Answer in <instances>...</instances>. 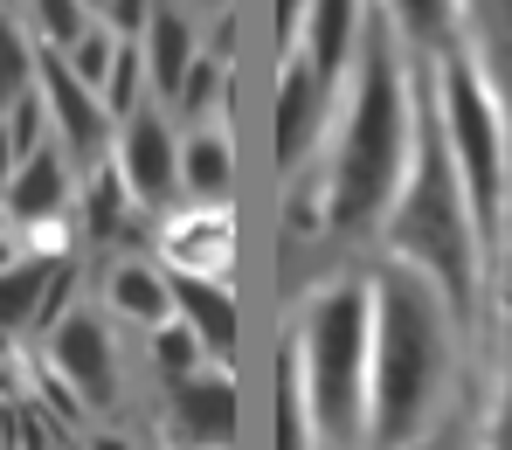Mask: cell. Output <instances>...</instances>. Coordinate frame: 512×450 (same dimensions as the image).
<instances>
[{
    "label": "cell",
    "instance_id": "4fadbf2b",
    "mask_svg": "<svg viewBox=\"0 0 512 450\" xmlns=\"http://www.w3.org/2000/svg\"><path fill=\"white\" fill-rule=\"evenodd\" d=\"M374 14L395 28V42H402L416 63H443V56L471 49V42H464V35H471V0H381Z\"/></svg>",
    "mask_w": 512,
    "mask_h": 450
},
{
    "label": "cell",
    "instance_id": "7c38bea8",
    "mask_svg": "<svg viewBox=\"0 0 512 450\" xmlns=\"http://www.w3.org/2000/svg\"><path fill=\"white\" fill-rule=\"evenodd\" d=\"M367 14H374L367 0H312V7H305V35H298V49H291V56H305L319 84L340 90L346 70H353V49H360Z\"/></svg>",
    "mask_w": 512,
    "mask_h": 450
},
{
    "label": "cell",
    "instance_id": "4316f807",
    "mask_svg": "<svg viewBox=\"0 0 512 450\" xmlns=\"http://www.w3.org/2000/svg\"><path fill=\"white\" fill-rule=\"evenodd\" d=\"M153 367L167 374V388H180V381H194V374H208V354H201V340L180 326V319H167L160 333H153Z\"/></svg>",
    "mask_w": 512,
    "mask_h": 450
},
{
    "label": "cell",
    "instance_id": "83f0119b",
    "mask_svg": "<svg viewBox=\"0 0 512 450\" xmlns=\"http://www.w3.org/2000/svg\"><path fill=\"white\" fill-rule=\"evenodd\" d=\"M0 132H7V146H14V160H35L42 146H49V111H42V90H28L7 118H0Z\"/></svg>",
    "mask_w": 512,
    "mask_h": 450
},
{
    "label": "cell",
    "instance_id": "277c9868",
    "mask_svg": "<svg viewBox=\"0 0 512 450\" xmlns=\"http://www.w3.org/2000/svg\"><path fill=\"white\" fill-rule=\"evenodd\" d=\"M291 367L312 409L319 450H367V395H374V291L367 277H333L305 298Z\"/></svg>",
    "mask_w": 512,
    "mask_h": 450
},
{
    "label": "cell",
    "instance_id": "7402d4cb",
    "mask_svg": "<svg viewBox=\"0 0 512 450\" xmlns=\"http://www.w3.org/2000/svg\"><path fill=\"white\" fill-rule=\"evenodd\" d=\"M485 326L499 333V360L512 374V201H506V229H499V250H492V284H485Z\"/></svg>",
    "mask_w": 512,
    "mask_h": 450
},
{
    "label": "cell",
    "instance_id": "2e32d148",
    "mask_svg": "<svg viewBox=\"0 0 512 450\" xmlns=\"http://www.w3.org/2000/svg\"><path fill=\"white\" fill-rule=\"evenodd\" d=\"M229 180H236V146L222 125H187L180 132V194L194 208H229Z\"/></svg>",
    "mask_w": 512,
    "mask_h": 450
},
{
    "label": "cell",
    "instance_id": "9a60e30c",
    "mask_svg": "<svg viewBox=\"0 0 512 450\" xmlns=\"http://www.w3.org/2000/svg\"><path fill=\"white\" fill-rule=\"evenodd\" d=\"M173 319L201 340L208 367H229V354H236V291L222 277H173Z\"/></svg>",
    "mask_w": 512,
    "mask_h": 450
},
{
    "label": "cell",
    "instance_id": "9c48e42d",
    "mask_svg": "<svg viewBox=\"0 0 512 450\" xmlns=\"http://www.w3.org/2000/svg\"><path fill=\"white\" fill-rule=\"evenodd\" d=\"M326 132H333V90L312 77L305 56H284V70H277V167L305 174V160L326 146Z\"/></svg>",
    "mask_w": 512,
    "mask_h": 450
},
{
    "label": "cell",
    "instance_id": "603a6c76",
    "mask_svg": "<svg viewBox=\"0 0 512 450\" xmlns=\"http://www.w3.org/2000/svg\"><path fill=\"white\" fill-rule=\"evenodd\" d=\"M35 90V42L14 14H0V118Z\"/></svg>",
    "mask_w": 512,
    "mask_h": 450
},
{
    "label": "cell",
    "instance_id": "8992f818",
    "mask_svg": "<svg viewBox=\"0 0 512 450\" xmlns=\"http://www.w3.org/2000/svg\"><path fill=\"white\" fill-rule=\"evenodd\" d=\"M35 90H42V111H49V139L63 146V160L70 167H104L111 160V111H104V97L84 90L70 70H63V56H49V49H35Z\"/></svg>",
    "mask_w": 512,
    "mask_h": 450
},
{
    "label": "cell",
    "instance_id": "ffe728a7",
    "mask_svg": "<svg viewBox=\"0 0 512 450\" xmlns=\"http://www.w3.org/2000/svg\"><path fill=\"white\" fill-rule=\"evenodd\" d=\"M139 222H153V208H139V201L125 194L118 167H111V160L90 167V180H84V236L90 243H118V236L139 229Z\"/></svg>",
    "mask_w": 512,
    "mask_h": 450
},
{
    "label": "cell",
    "instance_id": "3957f363",
    "mask_svg": "<svg viewBox=\"0 0 512 450\" xmlns=\"http://www.w3.org/2000/svg\"><path fill=\"white\" fill-rule=\"evenodd\" d=\"M381 257L423 270L429 284L443 291L450 319L464 326V340H478L485 326V236H478V215H471V194L450 167V146L436 132V104H429V63H416V153H409V174L402 194L381 222Z\"/></svg>",
    "mask_w": 512,
    "mask_h": 450
},
{
    "label": "cell",
    "instance_id": "e0dca14e",
    "mask_svg": "<svg viewBox=\"0 0 512 450\" xmlns=\"http://www.w3.org/2000/svg\"><path fill=\"white\" fill-rule=\"evenodd\" d=\"M104 298L125 326H146V333H160L173 319V277L167 264H146V257H118L104 277Z\"/></svg>",
    "mask_w": 512,
    "mask_h": 450
},
{
    "label": "cell",
    "instance_id": "d4e9b609",
    "mask_svg": "<svg viewBox=\"0 0 512 450\" xmlns=\"http://www.w3.org/2000/svg\"><path fill=\"white\" fill-rule=\"evenodd\" d=\"M111 63H118V35H111L104 21H90L84 35L63 49V70H70L84 90H97V97H104V84H111Z\"/></svg>",
    "mask_w": 512,
    "mask_h": 450
},
{
    "label": "cell",
    "instance_id": "5b68a950",
    "mask_svg": "<svg viewBox=\"0 0 512 450\" xmlns=\"http://www.w3.org/2000/svg\"><path fill=\"white\" fill-rule=\"evenodd\" d=\"M429 104H436V132H443L450 167L471 194L485 264H492L499 229H506V201H512V139H506V118H499V90L478 70L471 49H457V56L429 63Z\"/></svg>",
    "mask_w": 512,
    "mask_h": 450
},
{
    "label": "cell",
    "instance_id": "f546056e",
    "mask_svg": "<svg viewBox=\"0 0 512 450\" xmlns=\"http://www.w3.org/2000/svg\"><path fill=\"white\" fill-rule=\"evenodd\" d=\"M305 7H312V0H277V42H284V56H291L298 35H305Z\"/></svg>",
    "mask_w": 512,
    "mask_h": 450
},
{
    "label": "cell",
    "instance_id": "44dd1931",
    "mask_svg": "<svg viewBox=\"0 0 512 450\" xmlns=\"http://www.w3.org/2000/svg\"><path fill=\"white\" fill-rule=\"evenodd\" d=\"M222 84H229V63H222L215 49H201V56L187 63L180 90H173L180 125H222Z\"/></svg>",
    "mask_w": 512,
    "mask_h": 450
},
{
    "label": "cell",
    "instance_id": "ba28073f",
    "mask_svg": "<svg viewBox=\"0 0 512 450\" xmlns=\"http://www.w3.org/2000/svg\"><path fill=\"white\" fill-rule=\"evenodd\" d=\"M49 374L84 402V409H118V347H111V326L97 312H70L56 333H49Z\"/></svg>",
    "mask_w": 512,
    "mask_h": 450
},
{
    "label": "cell",
    "instance_id": "7a4b0ae2",
    "mask_svg": "<svg viewBox=\"0 0 512 450\" xmlns=\"http://www.w3.org/2000/svg\"><path fill=\"white\" fill-rule=\"evenodd\" d=\"M374 395H367V450H423L450 409L464 326L423 270L374 257Z\"/></svg>",
    "mask_w": 512,
    "mask_h": 450
},
{
    "label": "cell",
    "instance_id": "52a82bcc",
    "mask_svg": "<svg viewBox=\"0 0 512 450\" xmlns=\"http://www.w3.org/2000/svg\"><path fill=\"white\" fill-rule=\"evenodd\" d=\"M111 167H118L125 194H132L139 208H167L173 194H180V132L167 125V111L139 104L132 118H118V132H111Z\"/></svg>",
    "mask_w": 512,
    "mask_h": 450
},
{
    "label": "cell",
    "instance_id": "cb8c5ba5",
    "mask_svg": "<svg viewBox=\"0 0 512 450\" xmlns=\"http://www.w3.org/2000/svg\"><path fill=\"white\" fill-rule=\"evenodd\" d=\"M90 21H97V14H90L84 0H28L35 49H49V56H63V49H70V42H77V35L90 28Z\"/></svg>",
    "mask_w": 512,
    "mask_h": 450
},
{
    "label": "cell",
    "instance_id": "6da1fadb",
    "mask_svg": "<svg viewBox=\"0 0 512 450\" xmlns=\"http://www.w3.org/2000/svg\"><path fill=\"white\" fill-rule=\"evenodd\" d=\"M409 153H416V56L395 42L381 14H367L346 97L326 132V229L374 236L402 194Z\"/></svg>",
    "mask_w": 512,
    "mask_h": 450
},
{
    "label": "cell",
    "instance_id": "d6a6232c",
    "mask_svg": "<svg viewBox=\"0 0 512 450\" xmlns=\"http://www.w3.org/2000/svg\"><path fill=\"white\" fill-rule=\"evenodd\" d=\"M7 264H21V236H14V229H0V270Z\"/></svg>",
    "mask_w": 512,
    "mask_h": 450
},
{
    "label": "cell",
    "instance_id": "484cf974",
    "mask_svg": "<svg viewBox=\"0 0 512 450\" xmlns=\"http://www.w3.org/2000/svg\"><path fill=\"white\" fill-rule=\"evenodd\" d=\"M277 450H319V437H312V409H305V388H298L291 354L277 360Z\"/></svg>",
    "mask_w": 512,
    "mask_h": 450
},
{
    "label": "cell",
    "instance_id": "30bf717a",
    "mask_svg": "<svg viewBox=\"0 0 512 450\" xmlns=\"http://www.w3.org/2000/svg\"><path fill=\"white\" fill-rule=\"evenodd\" d=\"M70 201H77V180H70L63 146L49 139L35 160H21V167H14V180H7V201H0V229L28 236V229L70 222Z\"/></svg>",
    "mask_w": 512,
    "mask_h": 450
},
{
    "label": "cell",
    "instance_id": "d6986e66",
    "mask_svg": "<svg viewBox=\"0 0 512 450\" xmlns=\"http://www.w3.org/2000/svg\"><path fill=\"white\" fill-rule=\"evenodd\" d=\"M63 257H28L21 250V264L0 270V340L14 347V340H35V312H42V291H49V277H56Z\"/></svg>",
    "mask_w": 512,
    "mask_h": 450
},
{
    "label": "cell",
    "instance_id": "e575fe53",
    "mask_svg": "<svg viewBox=\"0 0 512 450\" xmlns=\"http://www.w3.org/2000/svg\"><path fill=\"white\" fill-rule=\"evenodd\" d=\"M0 450H14V444H7V437H0Z\"/></svg>",
    "mask_w": 512,
    "mask_h": 450
},
{
    "label": "cell",
    "instance_id": "4dcf8cb0",
    "mask_svg": "<svg viewBox=\"0 0 512 450\" xmlns=\"http://www.w3.org/2000/svg\"><path fill=\"white\" fill-rule=\"evenodd\" d=\"M84 450H139V444L118 437V430H84Z\"/></svg>",
    "mask_w": 512,
    "mask_h": 450
},
{
    "label": "cell",
    "instance_id": "1f68e13d",
    "mask_svg": "<svg viewBox=\"0 0 512 450\" xmlns=\"http://www.w3.org/2000/svg\"><path fill=\"white\" fill-rule=\"evenodd\" d=\"M14 167H21V160H14V146H7V132H0V201H7V180H14Z\"/></svg>",
    "mask_w": 512,
    "mask_h": 450
},
{
    "label": "cell",
    "instance_id": "8fae6325",
    "mask_svg": "<svg viewBox=\"0 0 512 450\" xmlns=\"http://www.w3.org/2000/svg\"><path fill=\"white\" fill-rule=\"evenodd\" d=\"M160 264L173 277H222L229 284V264H236V236H229V208H180L160 222Z\"/></svg>",
    "mask_w": 512,
    "mask_h": 450
},
{
    "label": "cell",
    "instance_id": "ac0fdd59",
    "mask_svg": "<svg viewBox=\"0 0 512 450\" xmlns=\"http://www.w3.org/2000/svg\"><path fill=\"white\" fill-rule=\"evenodd\" d=\"M139 56H146V90H160V104H173L187 63L201 56V35H194V21H187L180 7H160V0H153V21H146V35H139Z\"/></svg>",
    "mask_w": 512,
    "mask_h": 450
},
{
    "label": "cell",
    "instance_id": "5bb4252c",
    "mask_svg": "<svg viewBox=\"0 0 512 450\" xmlns=\"http://www.w3.org/2000/svg\"><path fill=\"white\" fill-rule=\"evenodd\" d=\"M173 437L187 450H229L236 444V388L222 367L173 388Z\"/></svg>",
    "mask_w": 512,
    "mask_h": 450
},
{
    "label": "cell",
    "instance_id": "836d02e7",
    "mask_svg": "<svg viewBox=\"0 0 512 450\" xmlns=\"http://www.w3.org/2000/svg\"><path fill=\"white\" fill-rule=\"evenodd\" d=\"M194 7H208V14H222V7H229V0H194Z\"/></svg>",
    "mask_w": 512,
    "mask_h": 450
},
{
    "label": "cell",
    "instance_id": "f1b7e54d",
    "mask_svg": "<svg viewBox=\"0 0 512 450\" xmlns=\"http://www.w3.org/2000/svg\"><path fill=\"white\" fill-rule=\"evenodd\" d=\"M485 450H512V374L499 388V402H492V416H485Z\"/></svg>",
    "mask_w": 512,
    "mask_h": 450
}]
</instances>
